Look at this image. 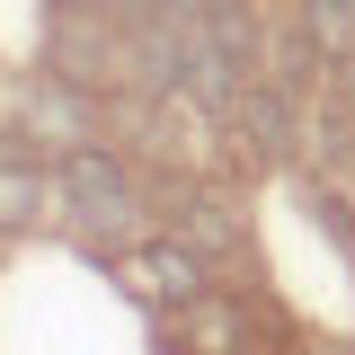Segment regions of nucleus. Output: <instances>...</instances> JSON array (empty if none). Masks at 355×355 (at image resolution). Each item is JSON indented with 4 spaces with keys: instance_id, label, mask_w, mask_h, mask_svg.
<instances>
[{
    "instance_id": "f257e3e1",
    "label": "nucleus",
    "mask_w": 355,
    "mask_h": 355,
    "mask_svg": "<svg viewBox=\"0 0 355 355\" xmlns=\"http://www.w3.org/2000/svg\"><path fill=\"white\" fill-rule=\"evenodd\" d=\"M53 196H62V205H71V222H80V231H98V240L133 222V178H125V160H116V151H98V142H71V151H62Z\"/></svg>"
},
{
    "instance_id": "f03ea898",
    "label": "nucleus",
    "mask_w": 355,
    "mask_h": 355,
    "mask_svg": "<svg viewBox=\"0 0 355 355\" xmlns=\"http://www.w3.org/2000/svg\"><path fill=\"white\" fill-rule=\"evenodd\" d=\"M125 275L151 293V302H205V249H187V240H151V249H133Z\"/></svg>"
},
{
    "instance_id": "7ed1b4c3",
    "label": "nucleus",
    "mask_w": 355,
    "mask_h": 355,
    "mask_svg": "<svg viewBox=\"0 0 355 355\" xmlns=\"http://www.w3.org/2000/svg\"><path fill=\"white\" fill-rule=\"evenodd\" d=\"M231 125H240V142H249L258 160H284V151H293V89L284 80H249L231 98Z\"/></svg>"
},
{
    "instance_id": "20e7f679",
    "label": "nucleus",
    "mask_w": 355,
    "mask_h": 355,
    "mask_svg": "<svg viewBox=\"0 0 355 355\" xmlns=\"http://www.w3.org/2000/svg\"><path fill=\"white\" fill-rule=\"evenodd\" d=\"M205 44L249 80L258 71V18H249V0H205Z\"/></svg>"
},
{
    "instance_id": "39448f33",
    "label": "nucleus",
    "mask_w": 355,
    "mask_h": 355,
    "mask_svg": "<svg viewBox=\"0 0 355 355\" xmlns=\"http://www.w3.org/2000/svg\"><path fill=\"white\" fill-rule=\"evenodd\" d=\"M293 27L320 44V62H355V0H293Z\"/></svg>"
},
{
    "instance_id": "423d86ee",
    "label": "nucleus",
    "mask_w": 355,
    "mask_h": 355,
    "mask_svg": "<svg viewBox=\"0 0 355 355\" xmlns=\"http://www.w3.org/2000/svg\"><path fill=\"white\" fill-rule=\"evenodd\" d=\"M187 347L196 355H240V302H222V293L187 302Z\"/></svg>"
},
{
    "instance_id": "0eeeda50",
    "label": "nucleus",
    "mask_w": 355,
    "mask_h": 355,
    "mask_svg": "<svg viewBox=\"0 0 355 355\" xmlns=\"http://www.w3.org/2000/svg\"><path fill=\"white\" fill-rule=\"evenodd\" d=\"M178 240H187V249H205V258H231V249H240V222H231V205H214V196H187Z\"/></svg>"
},
{
    "instance_id": "6e6552de",
    "label": "nucleus",
    "mask_w": 355,
    "mask_h": 355,
    "mask_svg": "<svg viewBox=\"0 0 355 355\" xmlns=\"http://www.w3.org/2000/svg\"><path fill=\"white\" fill-rule=\"evenodd\" d=\"M36 214H44V178L18 151H0V231H27Z\"/></svg>"
}]
</instances>
